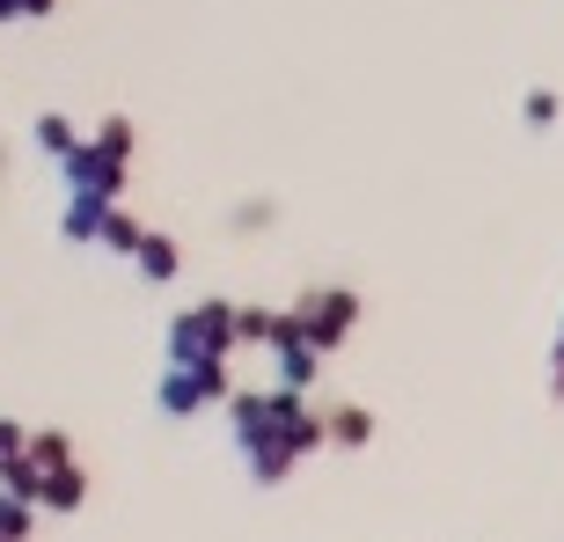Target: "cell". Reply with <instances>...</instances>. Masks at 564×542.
I'll use <instances>...</instances> for the list:
<instances>
[{
  "label": "cell",
  "instance_id": "obj_1",
  "mask_svg": "<svg viewBox=\"0 0 564 542\" xmlns=\"http://www.w3.org/2000/svg\"><path fill=\"white\" fill-rule=\"evenodd\" d=\"M228 337H235V315L213 301V308L176 315V330H169V353H176V359H220V353H228Z\"/></svg>",
  "mask_w": 564,
  "mask_h": 542
},
{
  "label": "cell",
  "instance_id": "obj_2",
  "mask_svg": "<svg viewBox=\"0 0 564 542\" xmlns=\"http://www.w3.org/2000/svg\"><path fill=\"white\" fill-rule=\"evenodd\" d=\"M352 315H359V301H352V293H308V301L293 308V337H308L315 353H330L337 337L352 330Z\"/></svg>",
  "mask_w": 564,
  "mask_h": 542
},
{
  "label": "cell",
  "instance_id": "obj_3",
  "mask_svg": "<svg viewBox=\"0 0 564 542\" xmlns=\"http://www.w3.org/2000/svg\"><path fill=\"white\" fill-rule=\"evenodd\" d=\"M132 257H140L147 279H169V271H176V250H169V235H140V242H132Z\"/></svg>",
  "mask_w": 564,
  "mask_h": 542
},
{
  "label": "cell",
  "instance_id": "obj_4",
  "mask_svg": "<svg viewBox=\"0 0 564 542\" xmlns=\"http://www.w3.org/2000/svg\"><path fill=\"white\" fill-rule=\"evenodd\" d=\"M323 433L345 440V447H359V440H367V411H352V403H345V411H330V425H323Z\"/></svg>",
  "mask_w": 564,
  "mask_h": 542
},
{
  "label": "cell",
  "instance_id": "obj_5",
  "mask_svg": "<svg viewBox=\"0 0 564 542\" xmlns=\"http://www.w3.org/2000/svg\"><path fill=\"white\" fill-rule=\"evenodd\" d=\"M96 154H110V162L126 169V154H132V132H126V118H110V126H104V140H96Z\"/></svg>",
  "mask_w": 564,
  "mask_h": 542
},
{
  "label": "cell",
  "instance_id": "obj_6",
  "mask_svg": "<svg viewBox=\"0 0 564 542\" xmlns=\"http://www.w3.org/2000/svg\"><path fill=\"white\" fill-rule=\"evenodd\" d=\"M37 147H44V154H74V132H66V118H44V126H37Z\"/></svg>",
  "mask_w": 564,
  "mask_h": 542
},
{
  "label": "cell",
  "instance_id": "obj_7",
  "mask_svg": "<svg viewBox=\"0 0 564 542\" xmlns=\"http://www.w3.org/2000/svg\"><path fill=\"white\" fill-rule=\"evenodd\" d=\"M22 528H30V513L15 499H0V542H22Z\"/></svg>",
  "mask_w": 564,
  "mask_h": 542
},
{
  "label": "cell",
  "instance_id": "obj_8",
  "mask_svg": "<svg viewBox=\"0 0 564 542\" xmlns=\"http://www.w3.org/2000/svg\"><path fill=\"white\" fill-rule=\"evenodd\" d=\"M15 447H22V433H15V425H0V462L15 455Z\"/></svg>",
  "mask_w": 564,
  "mask_h": 542
}]
</instances>
